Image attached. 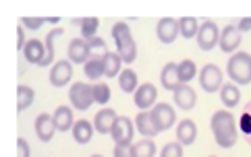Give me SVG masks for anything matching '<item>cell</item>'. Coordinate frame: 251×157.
<instances>
[{"label":"cell","instance_id":"1","mask_svg":"<svg viewBox=\"0 0 251 157\" xmlns=\"http://www.w3.org/2000/svg\"><path fill=\"white\" fill-rule=\"evenodd\" d=\"M210 126H212L214 141H216V143L222 147V149H230V147L237 145L239 128H237L235 116H232L228 110H218V112H214V116H212V120H210Z\"/></svg>","mask_w":251,"mask_h":157},{"label":"cell","instance_id":"2","mask_svg":"<svg viewBox=\"0 0 251 157\" xmlns=\"http://www.w3.org/2000/svg\"><path fill=\"white\" fill-rule=\"evenodd\" d=\"M112 38L116 43V54L123 58V62H135L137 60V43L131 33V27L125 21H119L112 25Z\"/></svg>","mask_w":251,"mask_h":157},{"label":"cell","instance_id":"3","mask_svg":"<svg viewBox=\"0 0 251 157\" xmlns=\"http://www.w3.org/2000/svg\"><path fill=\"white\" fill-rule=\"evenodd\" d=\"M226 73L235 85L251 83V54L247 52H235L226 62Z\"/></svg>","mask_w":251,"mask_h":157},{"label":"cell","instance_id":"4","mask_svg":"<svg viewBox=\"0 0 251 157\" xmlns=\"http://www.w3.org/2000/svg\"><path fill=\"white\" fill-rule=\"evenodd\" d=\"M69 99H71V106H73L75 110L79 112H85L92 108V103H96L94 99V85L89 83H75L73 87H71L69 91Z\"/></svg>","mask_w":251,"mask_h":157},{"label":"cell","instance_id":"5","mask_svg":"<svg viewBox=\"0 0 251 157\" xmlns=\"http://www.w3.org/2000/svg\"><path fill=\"white\" fill-rule=\"evenodd\" d=\"M220 29L214 21H203L200 25V31H197V48L203 52L214 50V46L220 43Z\"/></svg>","mask_w":251,"mask_h":157},{"label":"cell","instance_id":"6","mask_svg":"<svg viewBox=\"0 0 251 157\" xmlns=\"http://www.w3.org/2000/svg\"><path fill=\"white\" fill-rule=\"evenodd\" d=\"M224 77H222V71L216 66V64H205L200 73V85L205 93H216L222 89V83Z\"/></svg>","mask_w":251,"mask_h":157},{"label":"cell","instance_id":"7","mask_svg":"<svg viewBox=\"0 0 251 157\" xmlns=\"http://www.w3.org/2000/svg\"><path fill=\"white\" fill-rule=\"evenodd\" d=\"M150 114H151V118H154V124H156V128L160 130V133L173 128L175 122H176V112L173 110L170 103H164V101L156 103V106L150 110Z\"/></svg>","mask_w":251,"mask_h":157},{"label":"cell","instance_id":"8","mask_svg":"<svg viewBox=\"0 0 251 157\" xmlns=\"http://www.w3.org/2000/svg\"><path fill=\"white\" fill-rule=\"evenodd\" d=\"M133 135H135V122H131V118L127 116H119L116 122L112 124L110 137L114 138L116 145H131Z\"/></svg>","mask_w":251,"mask_h":157},{"label":"cell","instance_id":"9","mask_svg":"<svg viewBox=\"0 0 251 157\" xmlns=\"http://www.w3.org/2000/svg\"><path fill=\"white\" fill-rule=\"evenodd\" d=\"M67 58L73 64H85L89 58H92V48H89V41L83 38H75L71 39L69 50H67Z\"/></svg>","mask_w":251,"mask_h":157},{"label":"cell","instance_id":"10","mask_svg":"<svg viewBox=\"0 0 251 157\" xmlns=\"http://www.w3.org/2000/svg\"><path fill=\"white\" fill-rule=\"evenodd\" d=\"M73 78V62L71 60H58L50 68V83L54 87H65Z\"/></svg>","mask_w":251,"mask_h":157},{"label":"cell","instance_id":"11","mask_svg":"<svg viewBox=\"0 0 251 157\" xmlns=\"http://www.w3.org/2000/svg\"><path fill=\"white\" fill-rule=\"evenodd\" d=\"M156 36L158 39L168 46V43H173L178 36H181V29H178V21L173 19V17H164V19H160L158 25H156Z\"/></svg>","mask_w":251,"mask_h":157},{"label":"cell","instance_id":"12","mask_svg":"<svg viewBox=\"0 0 251 157\" xmlns=\"http://www.w3.org/2000/svg\"><path fill=\"white\" fill-rule=\"evenodd\" d=\"M156 98H158V89L151 83L139 85V89L135 91V95H133V99H135V106L141 112H148L150 108H154L156 106Z\"/></svg>","mask_w":251,"mask_h":157},{"label":"cell","instance_id":"13","mask_svg":"<svg viewBox=\"0 0 251 157\" xmlns=\"http://www.w3.org/2000/svg\"><path fill=\"white\" fill-rule=\"evenodd\" d=\"M56 124H54V116H48V114H40L35 118V135L42 143H50L52 137L56 133Z\"/></svg>","mask_w":251,"mask_h":157},{"label":"cell","instance_id":"14","mask_svg":"<svg viewBox=\"0 0 251 157\" xmlns=\"http://www.w3.org/2000/svg\"><path fill=\"white\" fill-rule=\"evenodd\" d=\"M220 50L230 54V52H237V48L241 46V31L237 25H228V27H224L222 33H220Z\"/></svg>","mask_w":251,"mask_h":157},{"label":"cell","instance_id":"15","mask_svg":"<svg viewBox=\"0 0 251 157\" xmlns=\"http://www.w3.org/2000/svg\"><path fill=\"white\" fill-rule=\"evenodd\" d=\"M160 83H162V87L166 91H176L178 87H181V77H178V64L176 62H168L164 64L162 73H160Z\"/></svg>","mask_w":251,"mask_h":157},{"label":"cell","instance_id":"16","mask_svg":"<svg viewBox=\"0 0 251 157\" xmlns=\"http://www.w3.org/2000/svg\"><path fill=\"white\" fill-rule=\"evenodd\" d=\"M173 98H175V106L176 108H181L185 112H189L195 108V101H197V95L195 91L191 89L189 85H181L178 89L173 93Z\"/></svg>","mask_w":251,"mask_h":157},{"label":"cell","instance_id":"17","mask_svg":"<svg viewBox=\"0 0 251 157\" xmlns=\"http://www.w3.org/2000/svg\"><path fill=\"white\" fill-rule=\"evenodd\" d=\"M23 56H25V60H27L29 64H38L40 66V62L46 58V43L40 41V39H29L27 46L23 48Z\"/></svg>","mask_w":251,"mask_h":157},{"label":"cell","instance_id":"18","mask_svg":"<svg viewBox=\"0 0 251 157\" xmlns=\"http://www.w3.org/2000/svg\"><path fill=\"white\" fill-rule=\"evenodd\" d=\"M116 112L110 110V108H106V110H100L96 114L94 118V126L98 130V135H110V130H112V124L116 122Z\"/></svg>","mask_w":251,"mask_h":157},{"label":"cell","instance_id":"19","mask_svg":"<svg viewBox=\"0 0 251 157\" xmlns=\"http://www.w3.org/2000/svg\"><path fill=\"white\" fill-rule=\"evenodd\" d=\"M176 138L181 145H193L195 138H197V126L193 120H181L176 124Z\"/></svg>","mask_w":251,"mask_h":157},{"label":"cell","instance_id":"20","mask_svg":"<svg viewBox=\"0 0 251 157\" xmlns=\"http://www.w3.org/2000/svg\"><path fill=\"white\" fill-rule=\"evenodd\" d=\"M135 126H137V133L143 135L146 138H154L156 135H160V130L156 128L154 118H151L150 112H139L135 118Z\"/></svg>","mask_w":251,"mask_h":157},{"label":"cell","instance_id":"21","mask_svg":"<svg viewBox=\"0 0 251 157\" xmlns=\"http://www.w3.org/2000/svg\"><path fill=\"white\" fill-rule=\"evenodd\" d=\"M94 130H96V126H94L89 120H77L71 133H73L75 143H79V145H87L89 141H92V137H94Z\"/></svg>","mask_w":251,"mask_h":157},{"label":"cell","instance_id":"22","mask_svg":"<svg viewBox=\"0 0 251 157\" xmlns=\"http://www.w3.org/2000/svg\"><path fill=\"white\" fill-rule=\"evenodd\" d=\"M83 73L87 77V81L100 83V77H104V56H92L83 64Z\"/></svg>","mask_w":251,"mask_h":157},{"label":"cell","instance_id":"23","mask_svg":"<svg viewBox=\"0 0 251 157\" xmlns=\"http://www.w3.org/2000/svg\"><path fill=\"white\" fill-rule=\"evenodd\" d=\"M54 124L60 133H67V130H73L75 120H73V110L69 106H58L54 110Z\"/></svg>","mask_w":251,"mask_h":157},{"label":"cell","instance_id":"24","mask_svg":"<svg viewBox=\"0 0 251 157\" xmlns=\"http://www.w3.org/2000/svg\"><path fill=\"white\" fill-rule=\"evenodd\" d=\"M220 99H222V106L226 108V110L237 108L239 101H241V91H239V87H237L235 83L222 85V89H220Z\"/></svg>","mask_w":251,"mask_h":157},{"label":"cell","instance_id":"25","mask_svg":"<svg viewBox=\"0 0 251 157\" xmlns=\"http://www.w3.org/2000/svg\"><path fill=\"white\" fill-rule=\"evenodd\" d=\"M75 25H79V29H81V38L83 39H94L98 38V27H100V21H98V17H83L81 21L75 19L73 21Z\"/></svg>","mask_w":251,"mask_h":157},{"label":"cell","instance_id":"26","mask_svg":"<svg viewBox=\"0 0 251 157\" xmlns=\"http://www.w3.org/2000/svg\"><path fill=\"white\" fill-rule=\"evenodd\" d=\"M119 85H121V89L125 93H133L135 95V91L139 89V78H137V73L135 71H131V68H125V71L119 75Z\"/></svg>","mask_w":251,"mask_h":157},{"label":"cell","instance_id":"27","mask_svg":"<svg viewBox=\"0 0 251 157\" xmlns=\"http://www.w3.org/2000/svg\"><path fill=\"white\" fill-rule=\"evenodd\" d=\"M121 64H123V58L119 54H114V52H108V54L104 56V77H108V78L119 77L123 73Z\"/></svg>","mask_w":251,"mask_h":157},{"label":"cell","instance_id":"28","mask_svg":"<svg viewBox=\"0 0 251 157\" xmlns=\"http://www.w3.org/2000/svg\"><path fill=\"white\" fill-rule=\"evenodd\" d=\"M62 33H65V29H60V27H56V29H52V31H48V36H46V58L40 62V66H50L52 62H54V39L56 38H60Z\"/></svg>","mask_w":251,"mask_h":157},{"label":"cell","instance_id":"29","mask_svg":"<svg viewBox=\"0 0 251 157\" xmlns=\"http://www.w3.org/2000/svg\"><path fill=\"white\" fill-rule=\"evenodd\" d=\"M35 101V91L27 85H19L17 87V110L25 112L31 103Z\"/></svg>","mask_w":251,"mask_h":157},{"label":"cell","instance_id":"30","mask_svg":"<svg viewBox=\"0 0 251 157\" xmlns=\"http://www.w3.org/2000/svg\"><path fill=\"white\" fill-rule=\"evenodd\" d=\"M178 29H181V36L185 39H191V38L197 36V31H200V25H197L195 17H181V19H178Z\"/></svg>","mask_w":251,"mask_h":157},{"label":"cell","instance_id":"31","mask_svg":"<svg viewBox=\"0 0 251 157\" xmlns=\"http://www.w3.org/2000/svg\"><path fill=\"white\" fill-rule=\"evenodd\" d=\"M178 77H181L183 85H187L197 77V66L193 60H181V62H178Z\"/></svg>","mask_w":251,"mask_h":157},{"label":"cell","instance_id":"32","mask_svg":"<svg viewBox=\"0 0 251 157\" xmlns=\"http://www.w3.org/2000/svg\"><path fill=\"white\" fill-rule=\"evenodd\" d=\"M156 155V143L151 138H143V141L133 145V157H154Z\"/></svg>","mask_w":251,"mask_h":157},{"label":"cell","instance_id":"33","mask_svg":"<svg viewBox=\"0 0 251 157\" xmlns=\"http://www.w3.org/2000/svg\"><path fill=\"white\" fill-rule=\"evenodd\" d=\"M94 99L98 106H106L110 101V87L106 83H94Z\"/></svg>","mask_w":251,"mask_h":157},{"label":"cell","instance_id":"34","mask_svg":"<svg viewBox=\"0 0 251 157\" xmlns=\"http://www.w3.org/2000/svg\"><path fill=\"white\" fill-rule=\"evenodd\" d=\"M239 128H241V133L247 137V141L251 143V101L247 106V112H243V116L239 120Z\"/></svg>","mask_w":251,"mask_h":157},{"label":"cell","instance_id":"35","mask_svg":"<svg viewBox=\"0 0 251 157\" xmlns=\"http://www.w3.org/2000/svg\"><path fill=\"white\" fill-rule=\"evenodd\" d=\"M183 147L181 143H166L160 151V157H183Z\"/></svg>","mask_w":251,"mask_h":157},{"label":"cell","instance_id":"36","mask_svg":"<svg viewBox=\"0 0 251 157\" xmlns=\"http://www.w3.org/2000/svg\"><path fill=\"white\" fill-rule=\"evenodd\" d=\"M48 19L46 17H21V25L23 27H27L31 31H38L40 27H44V23H46Z\"/></svg>","mask_w":251,"mask_h":157},{"label":"cell","instance_id":"37","mask_svg":"<svg viewBox=\"0 0 251 157\" xmlns=\"http://www.w3.org/2000/svg\"><path fill=\"white\" fill-rule=\"evenodd\" d=\"M89 48H92V52L96 56H106V54H108V50H106V41L102 38L89 39Z\"/></svg>","mask_w":251,"mask_h":157},{"label":"cell","instance_id":"38","mask_svg":"<svg viewBox=\"0 0 251 157\" xmlns=\"http://www.w3.org/2000/svg\"><path fill=\"white\" fill-rule=\"evenodd\" d=\"M17 151H19V157H31L29 143L25 141L23 137H19V138H17Z\"/></svg>","mask_w":251,"mask_h":157},{"label":"cell","instance_id":"39","mask_svg":"<svg viewBox=\"0 0 251 157\" xmlns=\"http://www.w3.org/2000/svg\"><path fill=\"white\" fill-rule=\"evenodd\" d=\"M114 157H133V145H114Z\"/></svg>","mask_w":251,"mask_h":157},{"label":"cell","instance_id":"40","mask_svg":"<svg viewBox=\"0 0 251 157\" xmlns=\"http://www.w3.org/2000/svg\"><path fill=\"white\" fill-rule=\"evenodd\" d=\"M27 46V39H25V29L23 27H17V50H21Z\"/></svg>","mask_w":251,"mask_h":157},{"label":"cell","instance_id":"41","mask_svg":"<svg viewBox=\"0 0 251 157\" xmlns=\"http://www.w3.org/2000/svg\"><path fill=\"white\" fill-rule=\"evenodd\" d=\"M237 27H239L241 33H243V31H251V17H243V19L239 21Z\"/></svg>","mask_w":251,"mask_h":157},{"label":"cell","instance_id":"42","mask_svg":"<svg viewBox=\"0 0 251 157\" xmlns=\"http://www.w3.org/2000/svg\"><path fill=\"white\" fill-rule=\"evenodd\" d=\"M60 19H58V17H50V19H48V23H52V25H56Z\"/></svg>","mask_w":251,"mask_h":157},{"label":"cell","instance_id":"43","mask_svg":"<svg viewBox=\"0 0 251 157\" xmlns=\"http://www.w3.org/2000/svg\"><path fill=\"white\" fill-rule=\"evenodd\" d=\"M92 157H104V155H98V153H96V155H92Z\"/></svg>","mask_w":251,"mask_h":157},{"label":"cell","instance_id":"44","mask_svg":"<svg viewBox=\"0 0 251 157\" xmlns=\"http://www.w3.org/2000/svg\"><path fill=\"white\" fill-rule=\"evenodd\" d=\"M212 157H214V155H212Z\"/></svg>","mask_w":251,"mask_h":157}]
</instances>
